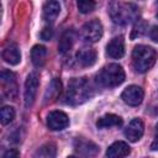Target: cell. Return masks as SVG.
I'll list each match as a JSON object with an SVG mask.
<instances>
[{
    "mask_svg": "<svg viewBox=\"0 0 158 158\" xmlns=\"http://www.w3.org/2000/svg\"><path fill=\"white\" fill-rule=\"evenodd\" d=\"M111 20L117 25H127L138 20V7L132 2L111 1L107 6Z\"/></svg>",
    "mask_w": 158,
    "mask_h": 158,
    "instance_id": "cell-1",
    "label": "cell"
},
{
    "mask_svg": "<svg viewBox=\"0 0 158 158\" xmlns=\"http://www.w3.org/2000/svg\"><path fill=\"white\" fill-rule=\"evenodd\" d=\"M91 88L86 78H73L68 83L65 102L69 105H80L91 96Z\"/></svg>",
    "mask_w": 158,
    "mask_h": 158,
    "instance_id": "cell-2",
    "label": "cell"
},
{
    "mask_svg": "<svg viewBox=\"0 0 158 158\" xmlns=\"http://www.w3.org/2000/svg\"><path fill=\"white\" fill-rule=\"evenodd\" d=\"M157 52L154 48L144 44H138L132 52V64L138 73L148 72L156 63Z\"/></svg>",
    "mask_w": 158,
    "mask_h": 158,
    "instance_id": "cell-3",
    "label": "cell"
},
{
    "mask_svg": "<svg viewBox=\"0 0 158 158\" xmlns=\"http://www.w3.org/2000/svg\"><path fill=\"white\" fill-rule=\"evenodd\" d=\"M96 83L104 88H114L123 83L125 72L121 65L116 63H111L105 65L95 77Z\"/></svg>",
    "mask_w": 158,
    "mask_h": 158,
    "instance_id": "cell-4",
    "label": "cell"
},
{
    "mask_svg": "<svg viewBox=\"0 0 158 158\" xmlns=\"http://www.w3.org/2000/svg\"><path fill=\"white\" fill-rule=\"evenodd\" d=\"M104 30L99 20H91L86 22L81 28V37L89 43H95L102 37Z\"/></svg>",
    "mask_w": 158,
    "mask_h": 158,
    "instance_id": "cell-5",
    "label": "cell"
},
{
    "mask_svg": "<svg viewBox=\"0 0 158 158\" xmlns=\"http://www.w3.org/2000/svg\"><path fill=\"white\" fill-rule=\"evenodd\" d=\"M1 88H2V94L7 99H15L17 94V84H16V77L12 72L10 70H1Z\"/></svg>",
    "mask_w": 158,
    "mask_h": 158,
    "instance_id": "cell-6",
    "label": "cell"
},
{
    "mask_svg": "<svg viewBox=\"0 0 158 158\" xmlns=\"http://www.w3.org/2000/svg\"><path fill=\"white\" fill-rule=\"evenodd\" d=\"M38 84H40V79H38V74L32 72L27 75L26 83H25V106L26 107H31L35 102L36 99V94H37V89H38Z\"/></svg>",
    "mask_w": 158,
    "mask_h": 158,
    "instance_id": "cell-7",
    "label": "cell"
},
{
    "mask_svg": "<svg viewBox=\"0 0 158 158\" xmlns=\"http://www.w3.org/2000/svg\"><path fill=\"white\" fill-rule=\"evenodd\" d=\"M143 96H144L143 89L138 85H130L121 94V99L130 106L139 105L143 100Z\"/></svg>",
    "mask_w": 158,
    "mask_h": 158,
    "instance_id": "cell-8",
    "label": "cell"
},
{
    "mask_svg": "<svg viewBox=\"0 0 158 158\" xmlns=\"http://www.w3.org/2000/svg\"><path fill=\"white\" fill-rule=\"evenodd\" d=\"M69 125V118L63 111H52L47 116V126L53 131L64 130Z\"/></svg>",
    "mask_w": 158,
    "mask_h": 158,
    "instance_id": "cell-9",
    "label": "cell"
},
{
    "mask_svg": "<svg viewBox=\"0 0 158 158\" xmlns=\"http://www.w3.org/2000/svg\"><path fill=\"white\" fill-rule=\"evenodd\" d=\"M144 132V125L143 121L141 118H133L128 126L125 130V136L126 138H128V141L131 142H137L138 139H141V137L143 136Z\"/></svg>",
    "mask_w": 158,
    "mask_h": 158,
    "instance_id": "cell-10",
    "label": "cell"
},
{
    "mask_svg": "<svg viewBox=\"0 0 158 158\" xmlns=\"http://www.w3.org/2000/svg\"><path fill=\"white\" fill-rule=\"evenodd\" d=\"M106 54L111 58H121L125 54V42L122 36L114 37L106 46Z\"/></svg>",
    "mask_w": 158,
    "mask_h": 158,
    "instance_id": "cell-11",
    "label": "cell"
},
{
    "mask_svg": "<svg viewBox=\"0 0 158 158\" xmlns=\"http://www.w3.org/2000/svg\"><path fill=\"white\" fill-rule=\"evenodd\" d=\"M130 146L126 142L117 141L114 142L106 151V157L107 158H125L126 156L130 154Z\"/></svg>",
    "mask_w": 158,
    "mask_h": 158,
    "instance_id": "cell-12",
    "label": "cell"
},
{
    "mask_svg": "<svg viewBox=\"0 0 158 158\" xmlns=\"http://www.w3.org/2000/svg\"><path fill=\"white\" fill-rule=\"evenodd\" d=\"M2 59L11 65L19 64L21 60V52H20L17 44L10 43L9 46H6L2 51Z\"/></svg>",
    "mask_w": 158,
    "mask_h": 158,
    "instance_id": "cell-13",
    "label": "cell"
},
{
    "mask_svg": "<svg viewBox=\"0 0 158 158\" xmlns=\"http://www.w3.org/2000/svg\"><path fill=\"white\" fill-rule=\"evenodd\" d=\"M77 62L81 67H91L96 62V52L93 48H81L77 52Z\"/></svg>",
    "mask_w": 158,
    "mask_h": 158,
    "instance_id": "cell-14",
    "label": "cell"
},
{
    "mask_svg": "<svg viewBox=\"0 0 158 158\" xmlns=\"http://www.w3.org/2000/svg\"><path fill=\"white\" fill-rule=\"evenodd\" d=\"M77 35L73 30H67L62 33L60 38H59V43H58V51L59 53H65L68 51L72 49L74 42H75Z\"/></svg>",
    "mask_w": 158,
    "mask_h": 158,
    "instance_id": "cell-15",
    "label": "cell"
},
{
    "mask_svg": "<svg viewBox=\"0 0 158 158\" xmlns=\"http://www.w3.org/2000/svg\"><path fill=\"white\" fill-rule=\"evenodd\" d=\"M60 5L58 1H47L43 6V20L48 23H52L59 15Z\"/></svg>",
    "mask_w": 158,
    "mask_h": 158,
    "instance_id": "cell-16",
    "label": "cell"
},
{
    "mask_svg": "<svg viewBox=\"0 0 158 158\" xmlns=\"http://www.w3.org/2000/svg\"><path fill=\"white\" fill-rule=\"evenodd\" d=\"M75 148L80 154L88 156V157H93L98 153L99 147L91 142V141H85V139H77L75 141Z\"/></svg>",
    "mask_w": 158,
    "mask_h": 158,
    "instance_id": "cell-17",
    "label": "cell"
},
{
    "mask_svg": "<svg viewBox=\"0 0 158 158\" xmlns=\"http://www.w3.org/2000/svg\"><path fill=\"white\" fill-rule=\"evenodd\" d=\"M121 125H122V118L115 114H106L96 121L98 128H109V127H114V126L118 127Z\"/></svg>",
    "mask_w": 158,
    "mask_h": 158,
    "instance_id": "cell-18",
    "label": "cell"
},
{
    "mask_svg": "<svg viewBox=\"0 0 158 158\" xmlns=\"http://www.w3.org/2000/svg\"><path fill=\"white\" fill-rule=\"evenodd\" d=\"M46 58H47V48L44 46H41V44L33 46V48L31 51L32 63L36 67H42L46 63Z\"/></svg>",
    "mask_w": 158,
    "mask_h": 158,
    "instance_id": "cell-19",
    "label": "cell"
},
{
    "mask_svg": "<svg viewBox=\"0 0 158 158\" xmlns=\"http://www.w3.org/2000/svg\"><path fill=\"white\" fill-rule=\"evenodd\" d=\"M57 147L53 142H47L42 144L33 154V158H56Z\"/></svg>",
    "mask_w": 158,
    "mask_h": 158,
    "instance_id": "cell-20",
    "label": "cell"
},
{
    "mask_svg": "<svg viewBox=\"0 0 158 158\" xmlns=\"http://www.w3.org/2000/svg\"><path fill=\"white\" fill-rule=\"evenodd\" d=\"M60 91H62V83H60L59 79L54 78L49 83V85H48V88L46 90L44 100L46 101H53V100H56L58 98V95L60 94Z\"/></svg>",
    "mask_w": 158,
    "mask_h": 158,
    "instance_id": "cell-21",
    "label": "cell"
},
{
    "mask_svg": "<svg viewBox=\"0 0 158 158\" xmlns=\"http://www.w3.org/2000/svg\"><path fill=\"white\" fill-rule=\"evenodd\" d=\"M15 118V110L11 106H4L0 110V120L2 125H7L10 123L12 120Z\"/></svg>",
    "mask_w": 158,
    "mask_h": 158,
    "instance_id": "cell-22",
    "label": "cell"
},
{
    "mask_svg": "<svg viewBox=\"0 0 158 158\" xmlns=\"http://www.w3.org/2000/svg\"><path fill=\"white\" fill-rule=\"evenodd\" d=\"M77 6H78V9H79V11H80L81 14H88V12H91V11L95 9L96 4H95L94 1L80 0V1L77 2Z\"/></svg>",
    "mask_w": 158,
    "mask_h": 158,
    "instance_id": "cell-23",
    "label": "cell"
},
{
    "mask_svg": "<svg viewBox=\"0 0 158 158\" xmlns=\"http://www.w3.org/2000/svg\"><path fill=\"white\" fill-rule=\"evenodd\" d=\"M52 36H53V30L51 26H46L41 32V38L44 41H49L52 38Z\"/></svg>",
    "mask_w": 158,
    "mask_h": 158,
    "instance_id": "cell-24",
    "label": "cell"
},
{
    "mask_svg": "<svg viewBox=\"0 0 158 158\" xmlns=\"http://www.w3.org/2000/svg\"><path fill=\"white\" fill-rule=\"evenodd\" d=\"M2 158H20V153L17 149H7L4 153Z\"/></svg>",
    "mask_w": 158,
    "mask_h": 158,
    "instance_id": "cell-25",
    "label": "cell"
},
{
    "mask_svg": "<svg viewBox=\"0 0 158 158\" xmlns=\"http://www.w3.org/2000/svg\"><path fill=\"white\" fill-rule=\"evenodd\" d=\"M151 149H152V151H158V123L156 125L154 138H153V142L151 143Z\"/></svg>",
    "mask_w": 158,
    "mask_h": 158,
    "instance_id": "cell-26",
    "label": "cell"
},
{
    "mask_svg": "<svg viewBox=\"0 0 158 158\" xmlns=\"http://www.w3.org/2000/svg\"><path fill=\"white\" fill-rule=\"evenodd\" d=\"M149 37H151L152 41H154V42L158 43V26H153V27L151 28V31H149Z\"/></svg>",
    "mask_w": 158,
    "mask_h": 158,
    "instance_id": "cell-27",
    "label": "cell"
},
{
    "mask_svg": "<svg viewBox=\"0 0 158 158\" xmlns=\"http://www.w3.org/2000/svg\"><path fill=\"white\" fill-rule=\"evenodd\" d=\"M68 158H78V157H74V156H69Z\"/></svg>",
    "mask_w": 158,
    "mask_h": 158,
    "instance_id": "cell-28",
    "label": "cell"
},
{
    "mask_svg": "<svg viewBox=\"0 0 158 158\" xmlns=\"http://www.w3.org/2000/svg\"><path fill=\"white\" fill-rule=\"evenodd\" d=\"M157 17H158V11H157Z\"/></svg>",
    "mask_w": 158,
    "mask_h": 158,
    "instance_id": "cell-29",
    "label": "cell"
}]
</instances>
